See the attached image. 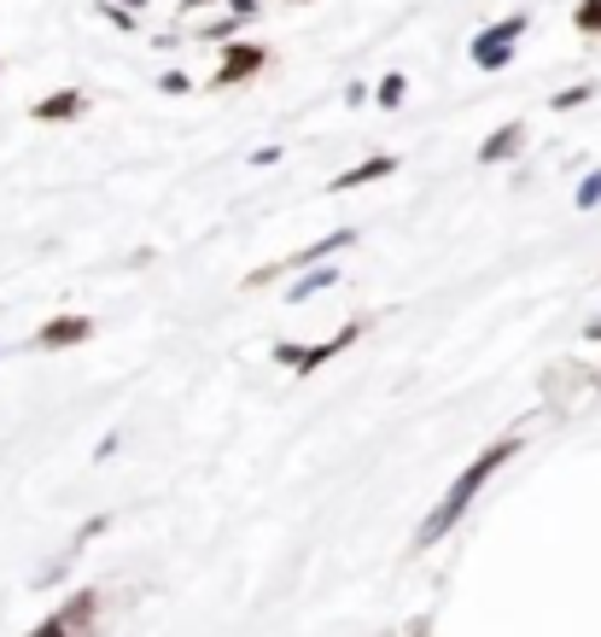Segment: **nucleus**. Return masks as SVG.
Listing matches in <instances>:
<instances>
[{
	"label": "nucleus",
	"instance_id": "obj_10",
	"mask_svg": "<svg viewBox=\"0 0 601 637\" xmlns=\"http://www.w3.org/2000/svg\"><path fill=\"white\" fill-rule=\"evenodd\" d=\"M391 170H398V158H391V153H375V158H362L357 170L334 176L327 188H334V194H350V188H368V181H380V176H391Z\"/></svg>",
	"mask_w": 601,
	"mask_h": 637
},
{
	"label": "nucleus",
	"instance_id": "obj_8",
	"mask_svg": "<svg viewBox=\"0 0 601 637\" xmlns=\"http://www.w3.org/2000/svg\"><path fill=\"white\" fill-rule=\"evenodd\" d=\"M82 112H88V94H76V88H59V94H48V100H35V106H30L35 123H76Z\"/></svg>",
	"mask_w": 601,
	"mask_h": 637
},
{
	"label": "nucleus",
	"instance_id": "obj_9",
	"mask_svg": "<svg viewBox=\"0 0 601 637\" xmlns=\"http://www.w3.org/2000/svg\"><path fill=\"white\" fill-rule=\"evenodd\" d=\"M526 153V123H503L491 140H479V164H508Z\"/></svg>",
	"mask_w": 601,
	"mask_h": 637
},
{
	"label": "nucleus",
	"instance_id": "obj_1",
	"mask_svg": "<svg viewBox=\"0 0 601 637\" xmlns=\"http://www.w3.org/2000/svg\"><path fill=\"white\" fill-rule=\"evenodd\" d=\"M514 457H520V434H508V439L485 445L479 457H473V462L462 468V474L450 480V491L439 498V509H432V515L421 521V532H414V550H432V544H439L444 532H450L455 521L467 515V503H473V498H479V491H485V480H491V474H496V468H503V462H514Z\"/></svg>",
	"mask_w": 601,
	"mask_h": 637
},
{
	"label": "nucleus",
	"instance_id": "obj_18",
	"mask_svg": "<svg viewBox=\"0 0 601 637\" xmlns=\"http://www.w3.org/2000/svg\"><path fill=\"white\" fill-rule=\"evenodd\" d=\"M228 7H234V18H252V12H257V0H228Z\"/></svg>",
	"mask_w": 601,
	"mask_h": 637
},
{
	"label": "nucleus",
	"instance_id": "obj_11",
	"mask_svg": "<svg viewBox=\"0 0 601 637\" xmlns=\"http://www.w3.org/2000/svg\"><path fill=\"white\" fill-rule=\"evenodd\" d=\"M339 275H345V270H334V263H316V270H309L304 281H293V286H286V299H293V304H304L309 293H327V286H339Z\"/></svg>",
	"mask_w": 601,
	"mask_h": 637
},
{
	"label": "nucleus",
	"instance_id": "obj_3",
	"mask_svg": "<svg viewBox=\"0 0 601 637\" xmlns=\"http://www.w3.org/2000/svg\"><path fill=\"white\" fill-rule=\"evenodd\" d=\"M368 334V322H345L334 340H321V345H275V363H286L293 375H309V368H321V363H334L345 345H357Z\"/></svg>",
	"mask_w": 601,
	"mask_h": 637
},
{
	"label": "nucleus",
	"instance_id": "obj_4",
	"mask_svg": "<svg viewBox=\"0 0 601 637\" xmlns=\"http://www.w3.org/2000/svg\"><path fill=\"white\" fill-rule=\"evenodd\" d=\"M94 614H99V597L94 591H76V597L53 614V620H41L30 637H94Z\"/></svg>",
	"mask_w": 601,
	"mask_h": 637
},
{
	"label": "nucleus",
	"instance_id": "obj_15",
	"mask_svg": "<svg viewBox=\"0 0 601 637\" xmlns=\"http://www.w3.org/2000/svg\"><path fill=\"white\" fill-rule=\"evenodd\" d=\"M572 199H578V211H595V205H601V170H590L584 181H578Z\"/></svg>",
	"mask_w": 601,
	"mask_h": 637
},
{
	"label": "nucleus",
	"instance_id": "obj_19",
	"mask_svg": "<svg viewBox=\"0 0 601 637\" xmlns=\"http://www.w3.org/2000/svg\"><path fill=\"white\" fill-rule=\"evenodd\" d=\"M584 334H590V340H595V345H601V316H595V322H590V327H584ZM595 393H601V380H595Z\"/></svg>",
	"mask_w": 601,
	"mask_h": 637
},
{
	"label": "nucleus",
	"instance_id": "obj_17",
	"mask_svg": "<svg viewBox=\"0 0 601 637\" xmlns=\"http://www.w3.org/2000/svg\"><path fill=\"white\" fill-rule=\"evenodd\" d=\"M106 18H112V24H123V30H135V12L129 7H106Z\"/></svg>",
	"mask_w": 601,
	"mask_h": 637
},
{
	"label": "nucleus",
	"instance_id": "obj_2",
	"mask_svg": "<svg viewBox=\"0 0 601 637\" xmlns=\"http://www.w3.org/2000/svg\"><path fill=\"white\" fill-rule=\"evenodd\" d=\"M526 30H531L526 12H508L503 24L479 30V35H473V65H479V71H503L508 59H514V41H520Z\"/></svg>",
	"mask_w": 601,
	"mask_h": 637
},
{
	"label": "nucleus",
	"instance_id": "obj_20",
	"mask_svg": "<svg viewBox=\"0 0 601 637\" xmlns=\"http://www.w3.org/2000/svg\"><path fill=\"white\" fill-rule=\"evenodd\" d=\"M181 7H188V12H193V7H211V0H181Z\"/></svg>",
	"mask_w": 601,
	"mask_h": 637
},
{
	"label": "nucleus",
	"instance_id": "obj_5",
	"mask_svg": "<svg viewBox=\"0 0 601 637\" xmlns=\"http://www.w3.org/2000/svg\"><path fill=\"white\" fill-rule=\"evenodd\" d=\"M350 240H357V229H339V234H327V240H316V246H304V252H293L286 263L252 270V275H245V286H263V281H275V275H286V270H309V263H321L327 252H339V246H350Z\"/></svg>",
	"mask_w": 601,
	"mask_h": 637
},
{
	"label": "nucleus",
	"instance_id": "obj_13",
	"mask_svg": "<svg viewBox=\"0 0 601 637\" xmlns=\"http://www.w3.org/2000/svg\"><path fill=\"white\" fill-rule=\"evenodd\" d=\"M403 94H409V76H403V71H391L380 88H375V100H380L386 112H398V106H403Z\"/></svg>",
	"mask_w": 601,
	"mask_h": 637
},
{
	"label": "nucleus",
	"instance_id": "obj_14",
	"mask_svg": "<svg viewBox=\"0 0 601 637\" xmlns=\"http://www.w3.org/2000/svg\"><path fill=\"white\" fill-rule=\"evenodd\" d=\"M572 30L578 35H601V0H578V7H572Z\"/></svg>",
	"mask_w": 601,
	"mask_h": 637
},
{
	"label": "nucleus",
	"instance_id": "obj_12",
	"mask_svg": "<svg viewBox=\"0 0 601 637\" xmlns=\"http://www.w3.org/2000/svg\"><path fill=\"white\" fill-rule=\"evenodd\" d=\"M595 100V82H572V88H561L549 100V112H578V106H590Z\"/></svg>",
	"mask_w": 601,
	"mask_h": 637
},
{
	"label": "nucleus",
	"instance_id": "obj_16",
	"mask_svg": "<svg viewBox=\"0 0 601 637\" xmlns=\"http://www.w3.org/2000/svg\"><path fill=\"white\" fill-rule=\"evenodd\" d=\"M158 88H164V94H188V88H193V82H188V76H181V71H164V76H158Z\"/></svg>",
	"mask_w": 601,
	"mask_h": 637
},
{
	"label": "nucleus",
	"instance_id": "obj_7",
	"mask_svg": "<svg viewBox=\"0 0 601 637\" xmlns=\"http://www.w3.org/2000/svg\"><path fill=\"white\" fill-rule=\"evenodd\" d=\"M82 340H94V322L88 316H53L48 327H35L30 352H71V345H82Z\"/></svg>",
	"mask_w": 601,
	"mask_h": 637
},
{
	"label": "nucleus",
	"instance_id": "obj_21",
	"mask_svg": "<svg viewBox=\"0 0 601 637\" xmlns=\"http://www.w3.org/2000/svg\"><path fill=\"white\" fill-rule=\"evenodd\" d=\"M123 7H129V12H135V7H147V0H123Z\"/></svg>",
	"mask_w": 601,
	"mask_h": 637
},
{
	"label": "nucleus",
	"instance_id": "obj_6",
	"mask_svg": "<svg viewBox=\"0 0 601 637\" xmlns=\"http://www.w3.org/2000/svg\"><path fill=\"white\" fill-rule=\"evenodd\" d=\"M268 65V48L263 41H234V48L222 53V65H217V76H211V88H234V82H245L252 71H263Z\"/></svg>",
	"mask_w": 601,
	"mask_h": 637
}]
</instances>
